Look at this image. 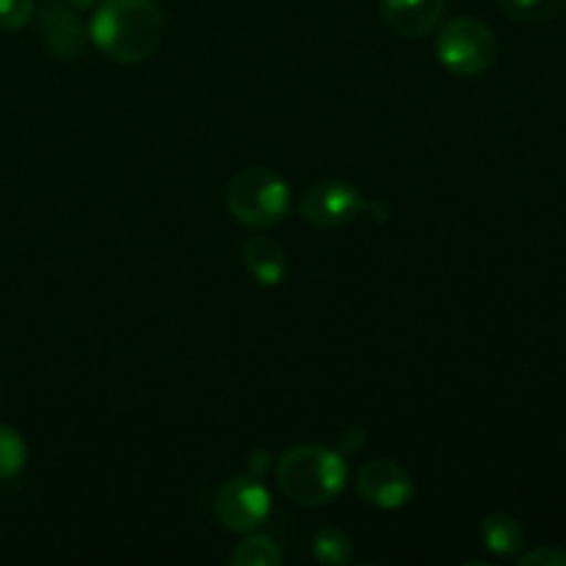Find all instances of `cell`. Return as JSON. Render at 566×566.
Segmentation results:
<instances>
[{
  "label": "cell",
  "mask_w": 566,
  "mask_h": 566,
  "mask_svg": "<svg viewBox=\"0 0 566 566\" xmlns=\"http://www.w3.org/2000/svg\"><path fill=\"white\" fill-rule=\"evenodd\" d=\"M88 36L114 64H142L160 48L164 14L153 0H105L94 11Z\"/></svg>",
  "instance_id": "cell-1"
},
{
  "label": "cell",
  "mask_w": 566,
  "mask_h": 566,
  "mask_svg": "<svg viewBox=\"0 0 566 566\" xmlns=\"http://www.w3.org/2000/svg\"><path fill=\"white\" fill-rule=\"evenodd\" d=\"M346 479V459L326 446H296L276 462V484L282 495L307 509L329 506L343 492Z\"/></svg>",
  "instance_id": "cell-2"
},
{
  "label": "cell",
  "mask_w": 566,
  "mask_h": 566,
  "mask_svg": "<svg viewBox=\"0 0 566 566\" xmlns=\"http://www.w3.org/2000/svg\"><path fill=\"white\" fill-rule=\"evenodd\" d=\"M227 210L232 219L254 230L274 227L291 210V186L265 166H249L227 186Z\"/></svg>",
  "instance_id": "cell-3"
},
{
  "label": "cell",
  "mask_w": 566,
  "mask_h": 566,
  "mask_svg": "<svg viewBox=\"0 0 566 566\" xmlns=\"http://www.w3.org/2000/svg\"><path fill=\"white\" fill-rule=\"evenodd\" d=\"M434 53L448 72L475 77L497 59V39L486 22L475 17H453L437 31Z\"/></svg>",
  "instance_id": "cell-4"
},
{
  "label": "cell",
  "mask_w": 566,
  "mask_h": 566,
  "mask_svg": "<svg viewBox=\"0 0 566 566\" xmlns=\"http://www.w3.org/2000/svg\"><path fill=\"white\" fill-rule=\"evenodd\" d=\"M365 210V197L357 186L346 180H318L304 191L298 213L304 221L321 230H337L359 219Z\"/></svg>",
  "instance_id": "cell-5"
},
{
  "label": "cell",
  "mask_w": 566,
  "mask_h": 566,
  "mask_svg": "<svg viewBox=\"0 0 566 566\" xmlns=\"http://www.w3.org/2000/svg\"><path fill=\"white\" fill-rule=\"evenodd\" d=\"M271 514V495L258 479L252 475H238L230 479L216 495V517L227 531H249L260 528Z\"/></svg>",
  "instance_id": "cell-6"
},
{
  "label": "cell",
  "mask_w": 566,
  "mask_h": 566,
  "mask_svg": "<svg viewBox=\"0 0 566 566\" xmlns=\"http://www.w3.org/2000/svg\"><path fill=\"white\" fill-rule=\"evenodd\" d=\"M357 492L363 501L381 512L403 509L415 495V479L392 459H370L357 473Z\"/></svg>",
  "instance_id": "cell-7"
},
{
  "label": "cell",
  "mask_w": 566,
  "mask_h": 566,
  "mask_svg": "<svg viewBox=\"0 0 566 566\" xmlns=\"http://www.w3.org/2000/svg\"><path fill=\"white\" fill-rule=\"evenodd\" d=\"M446 0H381V17L401 36H426L437 28Z\"/></svg>",
  "instance_id": "cell-8"
},
{
  "label": "cell",
  "mask_w": 566,
  "mask_h": 566,
  "mask_svg": "<svg viewBox=\"0 0 566 566\" xmlns=\"http://www.w3.org/2000/svg\"><path fill=\"white\" fill-rule=\"evenodd\" d=\"M42 36L48 42L50 53L59 59L72 61L86 50V31L72 9L50 3L42 11Z\"/></svg>",
  "instance_id": "cell-9"
},
{
  "label": "cell",
  "mask_w": 566,
  "mask_h": 566,
  "mask_svg": "<svg viewBox=\"0 0 566 566\" xmlns=\"http://www.w3.org/2000/svg\"><path fill=\"white\" fill-rule=\"evenodd\" d=\"M243 263H247L252 280L265 287L280 285L287 274L285 249H282L274 238H265V235L249 238L247 247H243Z\"/></svg>",
  "instance_id": "cell-10"
},
{
  "label": "cell",
  "mask_w": 566,
  "mask_h": 566,
  "mask_svg": "<svg viewBox=\"0 0 566 566\" xmlns=\"http://www.w3.org/2000/svg\"><path fill=\"white\" fill-rule=\"evenodd\" d=\"M481 539H484L486 551L503 558L517 556L525 545V534L523 528H520V523L512 514L503 512L486 514L484 523H481Z\"/></svg>",
  "instance_id": "cell-11"
},
{
  "label": "cell",
  "mask_w": 566,
  "mask_h": 566,
  "mask_svg": "<svg viewBox=\"0 0 566 566\" xmlns=\"http://www.w3.org/2000/svg\"><path fill=\"white\" fill-rule=\"evenodd\" d=\"M230 564L235 566H276L282 564V551L276 547L274 539L263 534H254L247 536L241 545L232 551Z\"/></svg>",
  "instance_id": "cell-12"
},
{
  "label": "cell",
  "mask_w": 566,
  "mask_h": 566,
  "mask_svg": "<svg viewBox=\"0 0 566 566\" xmlns=\"http://www.w3.org/2000/svg\"><path fill=\"white\" fill-rule=\"evenodd\" d=\"M28 446L11 426H0V481H11L25 470Z\"/></svg>",
  "instance_id": "cell-13"
},
{
  "label": "cell",
  "mask_w": 566,
  "mask_h": 566,
  "mask_svg": "<svg viewBox=\"0 0 566 566\" xmlns=\"http://www.w3.org/2000/svg\"><path fill=\"white\" fill-rule=\"evenodd\" d=\"M517 22H547L566 9V0H497Z\"/></svg>",
  "instance_id": "cell-14"
},
{
  "label": "cell",
  "mask_w": 566,
  "mask_h": 566,
  "mask_svg": "<svg viewBox=\"0 0 566 566\" xmlns=\"http://www.w3.org/2000/svg\"><path fill=\"white\" fill-rule=\"evenodd\" d=\"M313 556L321 564H348L352 562V539L340 528L318 531L313 542Z\"/></svg>",
  "instance_id": "cell-15"
},
{
  "label": "cell",
  "mask_w": 566,
  "mask_h": 566,
  "mask_svg": "<svg viewBox=\"0 0 566 566\" xmlns=\"http://www.w3.org/2000/svg\"><path fill=\"white\" fill-rule=\"evenodd\" d=\"M36 9V0H0V31H17L28 25Z\"/></svg>",
  "instance_id": "cell-16"
},
{
  "label": "cell",
  "mask_w": 566,
  "mask_h": 566,
  "mask_svg": "<svg viewBox=\"0 0 566 566\" xmlns=\"http://www.w3.org/2000/svg\"><path fill=\"white\" fill-rule=\"evenodd\" d=\"M520 566H566V551L562 547H536L520 556Z\"/></svg>",
  "instance_id": "cell-17"
},
{
  "label": "cell",
  "mask_w": 566,
  "mask_h": 566,
  "mask_svg": "<svg viewBox=\"0 0 566 566\" xmlns=\"http://www.w3.org/2000/svg\"><path fill=\"white\" fill-rule=\"evenodd\" d=\"M70 6H75V9H88V6L99 3V0H66Z\"/></svg>",
  "instance_id": "cell-18"
}]
</instances>
